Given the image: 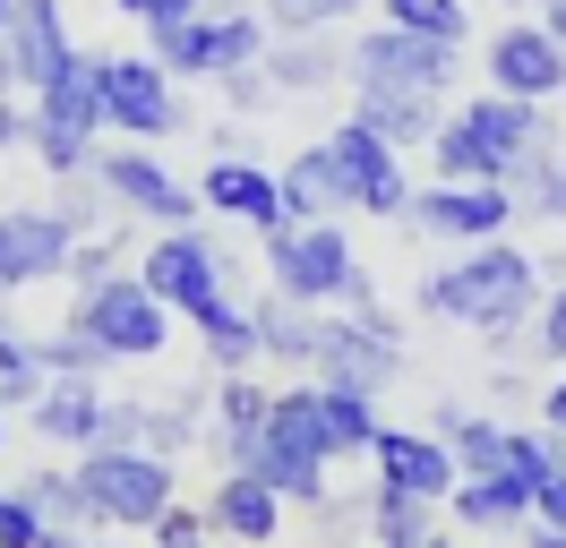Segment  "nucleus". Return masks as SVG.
Returning a JSON list of instances; mask_svg holds the SVG:
<instances>
[{"mask_svg":"<svg viewBox=\"0 0 566 548\" xmlns=\"http://www.w3.org/2000/svg\"><path fill=\"white\" fill-rule=\"evenodd\" d=\"M421 308L429 317H455V326H472V335H490V342H506L532 308H541V266H532L515 240H481V249H463L455 266H438L421 283Z\"/></svg>","mask_w":566,"mask_h":548,"instance_id":"f257e3e1","label":"nucleus"},{"mask_svg":"<svg viewBox=\"0 0 566 548\" xmlns=\"http://www.w3.org/2000/svg\"><path fill=\"white\" fill-rule=\"evenodd\" d=\"M266 283L301 308H360L378 301L369 266L353 257L344 223H292V232H266Z\"/></svg>","mask_w":566,"mask_h":548,"instance_id":"f03ea898","label":"nucleus"},{"mask_svg":"<svg viewBox=\"0 0 566 548\" xmlns=\"http://www.w3.org/2000/svg\"><path fill=\"white\" fill-rule=\"evenodd\" d=\"M155 61L172 68V77H232V68L266 61V18H258V0H207V9H189L180 27H155L146 43Z\"/></svg>","mask_w":566,"mask_h":548,"instance_id":"7ed1b4c3","label":"nucleus"},{"mask_svg":"<svg viewBox=\"0 0 566 548\" xmlns=\"http://www.w3.org/2000/svg\"><path fill=\"white\" fill-rule=\"evenodd\" d=\"M95 137H104V52H77L52 86H35V129L27 146L43 155V171H95Z\"/></svg>","mask_w":566,"mask_h":548,"instance_id":"20e7f679","label":"nucleus"},{"mask_svg":"<svg viewBox=\"0 0 566 548\" xmlns=\"http://www.w3.org/2000/svg\"><path fill=\"white\" fill-rule=\"evenodd\" d=\"M77 488H86L95 523H112V531H155V523L180 506L172 463L146 454V445H120V454H112V445H86V454H77Z\"/></svg>","mask_w":566,"mask_h":548,"instance_id":"39448f33","label":"nucleus"},{"mask_svg":"<svg viewBox=\"0 0 566 548\" xmlns=\"http://www.w3.org/2000/svg\"><path fill=\"white\" fill-rule=\"evenodd\" d=\"M70 326H86L104 360H164V351H172V308L155 301L138 274H104V283H77Z\"/></svg>","mask_w":566,"mask_h":548,"instance_id":"423d86ee","label":"nucleus"},{"mask_svg":"<svg viewBox=\"0 0 566 548\" xmlns=\"http://www.w3.org/2000/svg\"><path fill=\"white\" fill-rule=\"evenodd\" d=\"M138 283L172 308V317H207V308L232 301V257H223V240H207L198 223H180V232H155V249L138 257Z\"/></svg>","mask_w":566,"mask_h":548,"instance_id":"0eeeda50","label":"nucleus"},{"mask_svg":"<svg viewBox=\"0 0 566 548\" xmlns=\"http://www.w3.org/2000/svg\"><path fill=\"white\" fill-rule=\"evenodd\" d=\"M455 52L463 43H438V34H403V27H360L344 43V77L353 86H403V95H447L455 86Z\"/></svg>","mask_w":566,"mask_h":548,"instance_id":"6e6552de","label":"nucleus"},{"mask_svg":"<svg viewBox=\"0 0 566 548\" xmlns=\"http://www.w3.org/2000/svg\"><path fill=\"white\" fill-rule=\"evenodd\" d=\"M104 129H120L129 146H155V137L189 129L180 77L155 61V52H112L104 61Z\"/></svg>","mask_w":566,"mask_h":548,"instance_id":"1a4fd4ad","label":"nucleus"},{"mask_svg":"<svg viewBox=\"0 0 566 548\" xmlns=\"http://www.w3.org/2000/svg\"><path fill=\"white\" fill-rule=\"evenodd\" d=\"M266 420L292 429V438H310L326 463H335V454H369L378 429H387L369 394H344V386H318V377H310V386H283L275 403H266Z\"/></svg>","mask_w":566,"mask_h":548,"instance_id":"9d476101","label":"nucleus"},{"mask_svg":"<svg viewBox=\"0 0 566 548\" xmlns=\"http://www.w3.org/2000/svg\"><path fill=\"white\" fill-rule=\"evenodd\" d=\"M326 164H335L344 214H387V223H403V214H412V171H403V155H395L378 129L344 120V129L326 137Z\"/></svg>","mask_w":566,"mask_h":548,"instance_id":"9b49d317","label":"nucleus"},{"mask_svg":"<svg viewBox=\"0 0 566 548\" xmlns=\"http://www.w3.org/2000/svg\"><path fill=\"white\" fill-rule=\"evenodd\" d=\"M403 223H421L429 240L481 249V240H506L515 189H506V180H429V189H412V214H403Z\"/></svg>","mask_w":566,"mask_h":548,"instance_id":"f8f14e48","label":"nucleus"},{"mask_svg":"<svg viewBox=\"0 0 566 548\" xmlns=\"http://www.w3.org/2000/svg\"><path fill=\"white\" fill-rule=\"evenodd\" d=\"M95 180H104V198L120 205V214H146V223H164V232L198 223V189L172 180L146 146H104V155H95Z\"/></svg>","mask_w":566,"mask_h":548,"instance_id":"ddd939ff","label":"nucleus"},{"mask_svg":"<svg viewBox=\"0 0 566 548\" xmlns=\"http://www.w3.org/2000/svg\"><path fill=\"white\" fill-rule=\"evenodd\" d=\"M77 61V43H70V9L61 0H18L9 9V34H0V86L18 95H35V86H52L61 68Z\"/></svg>","mask_w":566,"mask_h":548,"instance_id":"4468645a","label":"nucleus"},{"mask_svg":"<svg viewBox=\"0 0 566 548\" xmlns=\"http://www.w3.org/2000/svg\"><path fill=\"white\" fill-rule=\"evenodd\" d=\"M318 386H344V394H387L395 377H403V351H395V335H378V326H360V317H326L318 326Z\"/></svg>","mask_w":566,"mask_h":548,"instance_id":"2eb2a0df","label":"nucleus"},{"mask_svg":"<svg viewBox=\"0 0 566 548\" xmlns=\"http://www.w3.org/2000/svg\"><path fill=\"white\" fill-rule=\"evenodd\" d=\"M70 223L52 205H0V301L9 292H35L52 274H70Z\"/></svg>","mask_w":566,"mask_h":548,"instance_id":"dca6fc26","label":"nucleus"},{"mask_svg":"<svg viewBox=\"0 0 566 548\" xmlns=\"http://www.w3.org/2000/svg\"><path fill=\"white\" fill-rule=\"evenodd\" d=\"M490 86L524 103H558L566 95V43L541 18H515V27L490 34Z\"/></svg>","mask_w":566,"mask_h":548,"instance_id":"f3484780","label":"nucleus"},{"mask_svg":"<svg viewBox=\"0 0 566 548\" xmlns=\"http://www.w3.org/2000/svg\"><path fill=\"white\" fill-rule=\"evenodd\" d=\"M369 463H378V488H403V497H429V506H447L455 479H463L447 438H429V429H378Z\"/></svg>","mask_w":566,"mask_h":548,"instance_id":"a211bd4d","label":"nucleus"},{"mask_svg":"<svg viewBox=\"0 0 566 548\" xmlns=\"http://www.w3.org/2000/svg\"><path fill=\"white\" fill-rule=\"evenodd\" d=\"M198 205H207V214H232V223H249V232H292L275 171L249 164V155H214L207 180H198Z\"/></svg>","mask_w":566,"mask_h":548,"instance_id":"6ab92c4d","label":"nucleus"},{"mask_svg":"<svg viewBox=\"0 0 566 548\" xmlns=\"http://www.w3.org/2000/svg\"><path fill=\"white\" fill-rule=\"evenodd\" d=\"M241 472H258L266 488H275L283 506H326V454L310 438H292V429H258V445L241 454Z\"/></svg>","mask_w":566,"mask_h":548,"instance_id":"aec40b11","label":"nucleus"},{"mask_svg":"<svg viewBox=\"0 0 566 548\" xmlns=\"http://www.w3.org/2000/svg\"><path fill=\"white\" fill-rule=\"evenodd\" d=\"M207 531H223V540H241V548H266L283 531V497L258 472H223V488L207 497Z\"/></svg>","mask_w":566,"mask_h":548,"instance_id":"412c9836","label":"nucleus"},{"mask_svg":"<svg viewBox=\"0 0 566 548\" xmlns=\"http://www.w3.org/2000/svg\"><path fill=\"white\" fill-rule=\"evenodd\" d=\"M353 120L378 129L403 155V146H429L438 120H447V95H403V86H353Z\"/></svg>","mask_w":566,"mask_h":548,"instance_id":"4be33fe9","label":"nucleus"},{"mask_svg":"<svg viewBox=\"0 0 566 548\" xmlns=\"http://www.w3.org/2000/svg\"><path fill=\"white\" fill-rule=\"evenodd\" d=\"M43 445H95V420H104V394H95V377H43V394L27 403Z\"/></svg>","mask_w":566,"mask_h":548,"instance_id":"5701e85b","label":"nucleus"},{"mask_svg":"<svg viewBox=\"0 0 566 548\" xmlns=\"http://www.w3.org/2000/svg\"><path fill=\"white\" fill-rule=\"evenodd\" d=\"M258 68L275 77V95H318L344 77V34H275Z\"/></svg>","mask_w":566,"mask_h":548,"instance_id":"b1692460","label":"nucleus"},{"mask_svg":"<svg viewBox=\"0 0 566 548\" xmlns=\"http://www.w3.org/2000/svg\"><path fill=\"white\" fill-rule=\"evenodd\" d=\"M447 506H455L463 531H515V523H532V479H515V472H463Z\"/></svg>","mask_w":566,"mask_h":548,"instance_id":"393cba45","label":"nucleus"},{"mask_svg":"<svg viewBox=\"0 0 566 548\" xmlns=\"http://www.w3.org/2000/svg\"><path fill=\"white\" fill-rule=\"evenodd\" d=\"M249 317H258V360H283V369H310L318 360L326 308H301V301H283V292H266Z\"/></svg>","mask_w":566,"mask_h":548,"instance_id":"a878e982","label":"nucleus"},{"mask_svg":"<svg viewBox=\"0 0 566 548\" xmlns=\"http://www.w3.org/2000/svg\"><path fill=\"white\" fill-rule=\"evenodd\" d=\"M275 189H283V214H292V223H335V214H344V189H335V164H326V137H318V146H301V155L275 171Z\"/></svg>","mask_w":566,"mask_h":548,"instance_id":"bb28decb","label":"nucleus"},{"mask_svg":"<svg viewBox=\"0 0 566 548\" xmlns=\"http://www.w3.org/2000/svg\"><path fill=\"white\" fill-rule=\"evenodd\" d=\"M429 420H438L429 438H447V454H455L463 472H506V438H515L506 420H481V411H463V403H438Z\"/></svg>","mask_w":566,"mask_h":548,"instance_id":"cd10ccee","label":"nucleus"},{"mask_svg":"<svg viewBox=\"0 0 566 548\" xmlns=\"http://www.w3.org/2000/svg\"><path fill=\"white\" fill-rule=\"evenodd\" d=\"M266 403H275V394H266L249 369L223 377V394H214V438H223V454H232V472H241V454L258 445V429H266Z\"/></svg>","mask_w":566,"mask_h":548,"instance_id":"c85d7f7f","label":"nucleus"},{"mask_svg":"<svg viewBox=\"0 0 566 548\" xmlns=\"http://www.w3.org/2000/svg\"><path fill=\"white\" fill-rule=\"evenodd\" d=\"M369 0H258L266 34H344Z\"/></svg>","mask_w":566,"mask_h":548,"instance_id":"c756f323","label":"nucleus"},{"mask_svg":"<svg viewBox=\"0 0 566 548\" xmlns=\"http://www.w3.org/2000/svg\"><path fill=\"white\" fill-rule=\"evenodd\" d=\"M52 214L70 223V240H95L112 214H120V205L104 198V180H95V171H61V189H52Z\"/></svg>","mask_w":566,"mask_h":548,"instance_id":"7c9ffc66","label":"nucleus"},{"mask_svg":"<svg viewBox=\"0 0 566 548\" xmlns=\"http://www.w3.org/2000/svg\"><path fill=\"white\" fill-rule=\"evenodd\" d=\"M18 488H27V506H35L52 531H86V523H95V506H86L77 472H35V479H18Z\"/></svg>","mask_w":566,"mask_h":548,"instance_id":"2f4dec72","label":"nucleus"},{"mask_svg":"<svg viewBox=\"0 0 566 548\" xmlns=\"http://www.w3.org/2000/svg\"><path fill=\"white\" fill-rule=\"evenodd\" d=\"M387 9V27H403V34H438V43H463L472 34V9L463 0H378Z\"/></svg>","mask_w":566,"mask_h":548,"instance_id":"473e14b6","label":"nucleus"},{"mask_svg":"<svg viewBox=\"0 0 566 548\" xmlns=\"http://www.w3.org/2000/svg\"><path fill=\"white\" fill-rule=\"evenodd\" d=\"M429 497H403V488H369V531H378V548H395V540H421V531H438L429 523Z\"/></svg>","mask_w":566,"mask_h":548,"instance_id":"72a5a7b5","label":"nucleus"},{"mask_svg":"<svg viewBox=\"0 0 566 548\" xmlns=\"http://www.w3.org/2000/svg\"><path fill=\"white\" fill-rule=\"evenodd\" d=\"M43 394V360H35V342L18 335L9 317H0V411L9 403H35Z\"/></svg>","mask_w":566,"mask_h":548,"instance_id":"f704fd0d","label":"nucleus"},{"mask_svg":"<svg viewBox=\"0 0 566 548\" xmlns=\"http://www.w3.org/2000/svg\"><path fill=\"white\" fill-rule=\"evenodd\" d=\"M35 360H43V377H95V369H112L104 351H95V335H86V326L43 335V342H35Z\"/></svg>","mask_w":566,"mask_h":548,"instance_id":"c9c22d12","label":"nucleus"},{"mask_svg":"<svg viewBox=\"0 0 566 548\" xmlns=\"http://www.w3.org/2000/svg\"><path fill=\"white\" fill-rule=\"evenodd\" d=\"M43 531H52V523L27 506V488H0V548H35Z\"/></svg>","mask_w":566,"mask_h":548,"instance_id":"e433bc0d","label":"nucleus"},{"mask_svg":"<svg viewBox=\"0 0 566 548\" xmlns=\"http://www.w3.org/2000/svg\"><path fill=\"white\" fill-rule=\"evenodd\" d=\"M198 438V420H189V411L180 403H164V411H146V454H164V463H172L180 445Z\"/></svg>","mask_w":566,"mask_h":548,"instance_id":"4c0bfd02","label":"nucleus"},{"mask_svg":"<svg viewBox=\"0 0 566 548\" xmlns=\"http://www.w3.org/2000/svg\"><path fill=\"white\" fill-rule=\"evenodd\" d=\"M541 438H549V488L532 497V514H541V523H558V531H566V438H558V429H541Z\"/></svg>","mask_w":566,"mask_h":548,"instance_id":"58836bf2","label":"nucleus"},{"mask_svg":"<svg viewBox=\"0 0 566 548\" xmlns=\"http://www.w3.org/2000/svg\"><path fill=\"white\" fill-rule=\"evenodd\" d=\"M214 86H223V103H232V112H266V103H275V77H266L258 61L232 68V77H214Z\"/></svg>","mask_w":566,"mask_h":548,"instance_id":"ea45409f","label":"nucleus"},{"mask_svg":"<svg viewBox=\"0 0 566 548\" xmlns=\"http://www.w3.org/2000/svg\"><path fill=\"white\" fill-rule=\"evenodd\" d=\"M95 445H112V454H120V445H146V411H138V403H104Z\"/></svg>","mask_w":566,"mask_h":548,"instance_id":"a19ab883","label":"nucleus"},{"mask_svg":"<svg viewBox=\"0 0 566 548\" xmlns=\"http://www.w3.org/2000/svg\"><path fill=\"white\" fill-rule=\"evenodd\" d=\"M112 9H120V18H138V27L155 34V27H180V18H189V9H207V0H112Z\"/></svg>","mask_w":566,"mask_h":548,"instance_id":"79ce46f5","label":"nucleus"},{"mask_svg":"<svg viewBox=\"0 0 566 548\" xmlns=\"http://www.w3.org/2000/svg\"><path fill=\"white\" fill-rule=\"evenodd\" d=\"M532 335H541V351H549V360H566V292H549V301L532 308Z\"/></svg>","mask_w":566,"mask_h":548,"instance_id":"37998d69","label":"nucleus"},{"mask_svg":"<svg viewBox=\"0 0 566 548\" xmlns=\"http://www.w3.org/2000/svg\"><path fill=\"white\" fill-rule=\"evenodd\" d=\"M27 129H35V112H18V95L0 86V155H9V146H27Z\"/></svg>","mask_w":566,"mask_h":548,"instance_id":"c03bdc74","label":"nucleus"},{"mask_svg":"<svg viewBox=\"0 0 566 548\" xmlns=\"http://www.w3.org/2000/svg\"><path fill=\"white\" fill-rule=\"evenodd\" d=\"M541 429H558V438H566V377L549 386V394H541Z\"/></svg>","mask_w":566,"mask_h":548,"instance_id":"a18cd8bd","label":"nucleus"},{"mask_svg":"<svg viewBox=\"0 0 566 548\" xmlns=\"http://www.w3.org/2000/svg\"><path fill=\"white\" fill-rule=\"evenodd\" d=\"M524 548H566V531H558V523H541V514H532V523H524Z\"/></svg>","mask_w":566,"mask_h":548,"instance_id":"49530a36","label":"nucleus"},{"mask_svg":"<svg viewBox=\"0 0 566 548\" xmlns=\"http://www.w3.org/2000/svg\"><path fill=\"white\" fill-rule=\"evenodd\" d=\"M532 9H541V27H549V34L566 43V0H532Z\"/></svg>","mask_w":566,"mask_h":548,"instance_id":"de8ad7c7","label":"nucleus"},{"mask_svg":"<svg viewBox=\"0 0 566 548\" xmlns=\"http://www.w3.org/2000/svg\"><path fill=\"white\" fill-rule=\"evenodd\" d=\"M35 548H86V540H77V531H43Z\"/></svg>","mask_w":566,"mask_h":548,"instance_id":"09e8293b","label":"nucleus"},{"mask_svg":"<svg viewBox=\"0 0 566 548\" xmlns=\"http://www.w3.org/2000/svg\"><path fill=\"white\" fill-rule=\"evenodd\" d=\"M395 548H455L447 531H421V540H395Z\"/></svg>","mask_w":566,"mask_h":548,"instance_id":"8fccbe9b","label":"nucleus"},{"mask_svg":"<svg viewBox=\"0 0 566 548\" xmlns=\"http://www.w3.org/2000/svg\"><path fill=\"white\" fill-rule=\"evenodd\" d=\"M9 9H18V0H0V34H9Z\"/></svg>","mask_w":566,"mask_h":548,"instance_id":"3c124183","label":"nucleus"},{"mask_svg":"<svg viewBox=\"0 0 566 548\" xmlns=\"http://www.w3.org/2000/svg\"><path fill=\"white\" fill-rule=\"evenodd\" d=\"M0 445H9V420H0Z\"/></svg>","mask_w":566,"mask_h":548,"instance_id":"603ef678","label":"nucleus"},{"mask_svg":"<svg viewBox=\"0 0 566 548\" xmlns=\"http://www.w3.org/2000/svg\"><path fill=\"white\" fill-rule=\"evenodd\" d=\"M104 548H120V540H104Z\"/></svg>","mask_w":566,"mask_h":548,"instance_id":"864d4df0","label":"nucleus"}]
</instances>
